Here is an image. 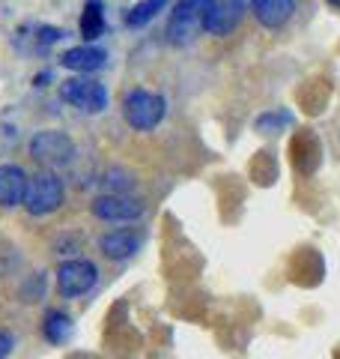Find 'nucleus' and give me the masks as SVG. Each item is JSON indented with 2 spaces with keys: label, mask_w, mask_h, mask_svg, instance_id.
Segmentation results:
<instances>
[{
  "label": "nucleus",
  "mask_w": 340,
  "mask_h": 359,
  "mask_svg": "<svg viewBox=\"0 0 340 359\" xmlns=\"http://www.w3.org/2000/svg\"><path fill=\"white\" fill-rule=\"evenodd\" d=\"M167 114V102L162 93H153V90H129L126 99H122V117L134 132H150Z\"/></svg>",
  "instance_id": "1"
},
{
  "label": "nucleus",
  "mask_w": 340,
  "mask_h": 359,
  "mask_svg": "<svg viewBox=\"0 0 340 359\" xmlns=\"http://www.w3.org/2000/svg\"><path fill=\"white\" fill-rule=\"evenodd\" d=\"M212 0H179L167 18V42L170 45H188L206 25Z\"/></svg>",
  "instance_id": "2"
},
{
  "label": "nucleus",
  "mask_w": 340,
  "mask_h": 359,
  "mask_svg": "<svg viewBox=\"0 0 340 359\" xmlns=\"http://www.w3.org/2000/svg\"><path fill=\"white\" fill-rule=\"evenodd\" d=\"M66 201V186L54 171H36L27 180V195L24 207L30 216H51L63 207Z\"/></svg>",
  "instance_id": "3"
},
{
  "label": "nucleus",
  "mask_w": 340,
  "mask_h": 359,
  "mask_svg": "<svg viewBox=\"0 0 340 359\" xmlns=\"http://www.w3.org/2000/svg\"><path fill=\"white\" fill-rule=\"evenodd\" d=\"M60 96L63 102L75 105L78 111H84V114H101V111L108 108V90L101 81L96 78H66L60 84Z\"/></svg>",
  "instance_id": "4"
},
{
  "label": "nucleus",
  "mask_w": 340,
  "mask_h": 359,
  "mask_svg": "<svg viewBox=\"0 0 340 359\" xmlns=\"http://www.w3.org/2000/svg\"><path fill=\"white\" fill-rule=\"evenodd\" d=\"M99 282V269L93 261H81V257H72V261H63L57 266V290L66 299L84 297L96 287Z\"/></svg>",
  "instance_id": "5"
},
{
  "label": "nucleus",
  "mask_w": 340,
  "mask_h": 359,
  "mask_svg": "<svg viewBox=\"0 0 340 359\" xmlns=\"http://www.w3.org/2000/svg\"><path fill=\"white\" fill-rule=\"evenodd\" d=\"M30 156L42 165H69L75 159V141L60 129H42L30 138Z\"/></svg>",
  "instance_id": "6"
},
{
  "label": "nucleus",
  "mask_w": 340,
  "mask_h": 359,
  "mask_svg": "<svg viewBox=\"0 0 340 359\" xmlns=\"http://www.w3.org/2000/svg\"><path fill=\"white\" fill-rule=\"evenodd\" d=\"M90 212H93L96 219H101V222H134V219L143 216V204H138V201L129 198V195L108 192V195L93 198Z\"/></svg>",
  "instance_id": "7"
},
{
  "label": "nucleus",
  "mask_w": 340,
  "mask_h": 359,
  "mask_svg": "<svg viewBox=\"0 0 340 359\" xmlns=\"http://www.w3.org/2000/svg\"><path fill=\"white\" fill-rule=\"evenodd\" d=\"M245 13H248V0H212L203 30L212 33V36H227L230 30L239 27Z\"/></svg>",
  "instance_id": "8"
},
{
  "label": "nucleus",
  "mask_w": 340,
  "mask_h": 359,
  "mask_svg": "<svg viewBox=\"0 0 340 359\" xmlns=\"http://www.w3.org/2000/svg\"><path fill=\"white\" fill-rule=\"evenodd\" d=\"M143 237L134 231H108L99 237V252L111 257V261H129L134 257V252L141 249Z\"/></svg>",
  "instance_id": "9"
},
{
  "label": "nucleus",
  "mask_w": 340,
  "mask_h": 359,
  "mask_svg": "<svg viewBox=\"0 0 340 359\" xmlns=\"http://www.w3.org/2000/svg\"><path fill=\"white\" fill-rule=\"evenodd\" d=\"M105 60H108L105 48H99V45H93V42L75 45V48L63 51V57H60V63L66 66V69H72V72H81V75L101 69V66H105Z\"/></svg>",
  "instance_id": "10"
},
{
  "label": "nucleus",
  "mask_w": 340,
  "mask_h": 359,
  "mask_svg": "<svg viewBox=\"0 0 340 359\" xmlns=\"http://www.w3.org/2000/svg\"><path fill=\"white\" fill-rule=\"evenodd\" d=\"M27 174L18 165H0V207H18L27 195Z\"/></svg>",
  "instance_id": "11"
},
{
  "label": "nucleus",
  "mask_w": 340,
  "mask_h": 359,
  "mask_svg": "<svg viewBox=\"0 0 340 359\" xmlns=\"http://www.w3.org/2000/svg\"><path fill=\"white\" fill-rule=\"evenodd\" d=\"M251 9L263 27L278 30L296 13V0H251Z\"/></svg>",
  "instance_id": "12"
},
{
  "label": "nucleus",
  "mask_w": 340,
  "mask_h": 359,
  "mask_svg": "<svg viewBox=\"0 0 340 359\" xmlns=\"http://www.w3.org/2000/svg\"><path fill=\"white\" fill-rule=\"evenodd\" d=\"M72 330H75L72 318H69L66 311H60V309H51L48 314H45V320H42V335H45V339H48L51 344L69 341V339H72Z\"/></svg>",
  "instance_id": "13"
},
{
  "label": "nucleus",
  "mask_w": 340,
  "mask_h": 359,
  "mask_svg": "<svg viewBox=\"0 0 340 359\" xmlns=\"http://www.w3.org/2000/svg\"><path fill=\"white\" fill-rule=\"evenodd\" d=\"M105 33V15H101V0H87L81 15V36L87 42H96Z\"/></svg>",
  "instance_id": "14"
},
{
  "label": "nucleus",
  "mask_w": 340,
  "mask_h": 359,
  "mask_svg": "<svg viewBox=\"0 0 340 359\" xmlns=\"http://www.w3.org/2000/svg\"><path fill=\"white\" fill-rule=\"evenodd\" d=\"M167 6V0H141V4H134L129 9V15H126V25L129 27H143V25H150V21L162 13V9Z\"/></svg>",
  "instance_id": "15"
},
{
  "label": "nucleus",
  "mask_w": 340,
  "mask_h": 359,
  "mask_svg": "<svg viewBox=\"0 0 340 359\" xmlns=\"http://www.w3.org/2000/svg\"><path fill=\"white\" fill-rule=\"evenodd\" d=\"M13 347H15V335L0 330V359H6L9 353H13Z\"/></svg>",
  "instance_id": "16"
},
{
  "label": "nucleus",
  "mask_w": 340,
  "mask_h": 359,
  "mask_svg": "<svg viewBox=\"0 0 340 359\" xmlns=\"http://www.w3.org/2000/svg\"><path fill=\"white\" fill-rule=\"evenodd\" d=\"M63 33L57 30V27H39V45H51V42H57Z\"/></svg>",
  "instance_id": "17"
},
{
  "label": "nucleus",
  "mask_w": 340,
  "mask_h": 359,
  "mask_svg": "<svg viewBox=\"0 0 340 359\" xmlns=\"http://www.w3.org/2000/svg\"><path fill=\"white\" fill-rule=\"evenodd\" d=\"M328 4H332L334 9H340V0H328Z\"/></svg>",
  "instance_id": "18"
},
{
  "label": "nucleus",
  "mask_w": 340,
  "mask_h": 359,
  "mask_svg": "<svg viewBox=\"0 0 340 359\" xmlns=\"http://www.w3.org/2000/svg\"><path fill=\"white\" fill-rule=\"evenodd\" d=\"M248 4H251V0H248Z\"/></svg>",
  "instance_id": "19"
}]
</instances>
